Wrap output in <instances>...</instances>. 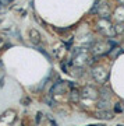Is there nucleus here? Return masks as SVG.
I'll use <instances>...</instances> for the list:
<instances>
[{
    "mask_svg": "<svg viewBox=\"0 0 124 126\" xmlns=\"http://www.w3.org/2000/svg\"><path fill=\"white\" fill-rule=\"evenodd\" d=\"M116 111H117V112H123V111H124V109L123 108H121V104H116Z\"/></svg>",
    "mask_w": 124,
    "mask_h": 126,
    "instance_id": "10",
    "label": "nucleus"
},
{
    "mask_svg": "<svg viewBox=\"0 0 124 126\" xmlns=\"http://www.w3.org/2000/svg\"><path fill=\"white\" fill-rule=\"evenodd\" d=\"M4 1H9V3H10V1H13V0H4Z\"/></svg>",
    "mask_w": 124,
    "mask_h": 126,
    "instance_id": "11",
    "label": "nucleus"
},
{
    "mask_svg": "<svg viewBox=\"0 0 124 126\" xmlns=\"http://www.w3.org/2000/svg\"><path fill=\"white\" fill-rule=\"evenodd\" d=\"M114 16H116V18H117L119 21H124V6H120L119 9L116 10Z\"/></svg>",
    "mask_w": 124,
    "mask_h": 126,
    "instance_id": "5",
    "label": "nucleus"
},
{
    "mask_svg": "<svg viewBox=\"0 0 124 126\" xmlns=\"http://www.w3.org/2000/svg\"><path fill=\"white\" fill-rule=\"evenodd\" d=\"M92 76L95 77V80L99 81V83H103V81L107 80V76L109 73L106 72V69L103 66H96V67L92 69Z\"/></svg>",
    "mask_w": 124,
    "mask_h": 126,
    "instance_id": "2",
    "label": "nucleus"
},
{
    "mask_svg": "<svg viewBox=\"0 0 124 126\" xmlns=\"http://www.w3.org/2000/svg\"><path fill=\"white\" fill-rule=\"evenodd\" d=\"M114 45V42H112V41H102V42H96V44H93L92 46V53L99 56V55H105L106 52L112 49V46Z\"/></svg>",
    "mask_w": 124,
    "mask_h": 126,
    "instance_id": "1",
    "label": "nucleus"
},
{
    "mask_svg": "<svg viewBox=\"0 0 124 126\" xmlns=\"http://www.w3.org/2000/svg\"><path fill=\"white\" fill-rule=\"evenodd\" d=\"M107 104H109V99H102V101H99V104H98V108L102 109V111H105V109H107Z\"/></svg>",
    "mask_w": 124,
    "mask_h": 126,
    "instance_id": "8",
    "label": "nucleus"
},
{
    "mask_svg": "<svg viewBox=\"0 0 124 126\" xmlns=\"http://www.w3.org/2000/svg\"><path fill=\"white\" fill-rule=\"evenodd\" d=\"M98 118L99 119H112L113 118V113L109 112V111H100L98 113Z\"/></svg>",
    "mask_w": 124,
    "mask_h": 126,
    "instance_id": "6",
    "label": "nucleus"
},
{
    "mask_svg": "<svg viewBox=\"0 0 124 126\" xmlns=\"http://www.w3.org/2000/svg\"><path fill=\"white\" fill-rule=\"evenodd\" d=\"M116 34H121L124 31V25H116Z\"/></svg>",
    "mask_w": 124,
    "mask_h": 126,
    "instance_id": "9",
    "label": "nucleus"
},
{
    "mask_svg": "<svg viewBox=\"0 0 124 126\" xmlns=\"http://www.w3.org/2000/svg\"><path fill=\"white\" fill-rule=\"evenodd\" d=\"M99 14H100V17L102 18H107L110 17V7L107 3H102V4L99 6Z\"/></svg>",
    "mask_w": 124,
    "mask_h": 126,
    "instance_id": "4",
    "label": "nucleus"
},
{
    "mask_svg": "<svg viewBox=\"0 0 124 126\" xmlns=\"http://www.w3.org/2000/svg\"><path fill=\"white\" fill-rule=\"evenodd\" d=\"M0 23H1V20H0Z\"/></svg>",
    "mask_w": 124,
    "mask_h": 126,
    "instance_id": "12",
    "label": "nucleus"
},
{
    "mask_svg": "<svg viewBox=\"0 0 124 126\" xmlns=\"http://www.w3.org/2000/svg\"><path fill=\"white\" fill-rule=\"evenodd\" d=\"M29 35H31V39H32V42L34 44H39V32L38 31H35V30H32L31 32H29Z\"/></svg>",
    "mask_w": 124,
    "mask_h": 126,
    "instance_id": "7",
    "label": "nucleus"
},
{
    "mask_svg": "<svg viewBox=\"0 0 124 126\" xmlns=\"http://www.w3.org/2000/svg\"><path fill=\"white\" fill-rule=\"evenodd\" d=\"M89 60V53L87 49H80L78 52L75 53V56H74V64H77V66H84L85 63Z\"/></svg>",
    "mask_w": 124,
    "mask_h": 126,
    "instance_id": "3",
    "label": "nucleus"
}]
</instances>
